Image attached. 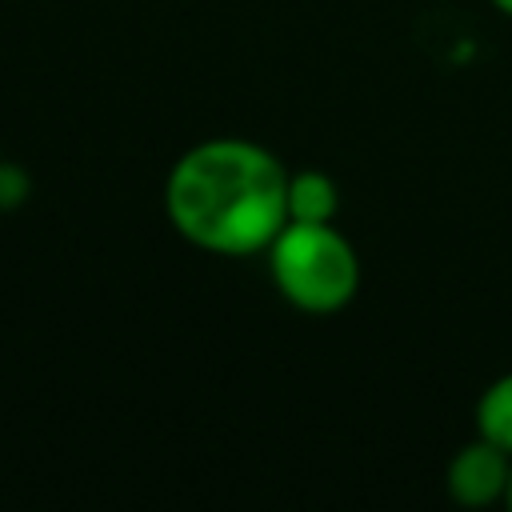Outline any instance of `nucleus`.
<instances>
[{"mask_svg":"<svg viewBox=\"0 0 512 512\" xmlns=\"http://www.w3.org/2000/svg\"><path fill=\"white\" fill-rule=\"evenodd\" d=\"M164 212L168 224L204 252H268L288 224V168L256 140H204L172 164Z\"/></svg>","mask_w":512,"mask_h":512,"instance_id":"nucleus-1","label":"nucleus"},{"mask_svg":"<svg viewBox=\"0 0 512 512\" xmlns=\"http://www.w3.org/2000/svg\"><path fill=\"white\" fill-rule=\"evenodd\" d=\"M268 272L280 296L312 316L340 312L360 288L356 248L336 232V224L288 220L268 244Z\"/></svg>","mask_w":512,"mask_h":512,"instance_id":"nucleus-2","label":"nucleus"},{"mask_svg":"<svg viewBox=\"0 0 512 512\" xmlns=\"http://www.w3.org/2000/svg\"><path fill=\"white\" fill-rule=\"evenodd\" d=\"M508 480H512V452H504L488 436H476L464 448H456L448 460V476H444L448 496L464 508H488L504 500Z\"/></svg>","mask_w":512,"mask_h":512,"instance_id":"nucleus-3","label":"nucleus"},{"mask_svg":"<svg viewBox=\"0 0 512 512\" xmlns=\"http://www.w3.org/2000/svg\"><path fill=\"white\" fill-rule=\"evenodd\" d=\"M336 212H340V188L328 172H316V168L288 172V220L332 224Z\"/></svg>","mask_w":512,"mask_h":512,"instance_id":"nucleus-4","label":"nucleus"},{"mask_svg":"<svg viewBox=\"0 0 512 512\" xmlns=\"http://www.w3.org/2000/svg\"><path fill=\"white\" fill-rule=\"evenodd\" d=\"M476 432L512 452V372L496 376L476 400Z\"/></svg>","mask_w":512,"mask_h":512,"instance_id":"nucleus-5","label":"nucleus"},{"mask_svg":"<svg viewBox=\"0 0 512 512\" xmlns=\"http://www.w3.org/2000/svg\"><path fill=\"white\" fill-rule=\"evenodd\" d=\"M492 4H496L500 12H508V16H512V0H492Z\"/></svg>","mask_w":512,"mask_h":512,"instance_id":"nucleus-6","label":"nucleus"},{"mask_svg":"<svg viewBox=\"0 0 512 512\" xmlns=\"http://www.w3.org/2000/svg\"><path fill=\"white\" fill-rule=\"evenodd\" d=\"M504 504H508V508H512V480H508V496H504Z\"/></svg>","mask_w":512,"mask_h":512,"instance_id":"nucleus-7","label":"nucleus"},{"mask_svg":"<svg viewBox=\"0 0 512 512\" xmlns=\"http://www.w3.org/2000/svg\"><path fill=\"white\" fill-rule=\"evenodd\" d=\"M0 176H4V168H0Z\"/></svg>","mask_w":512,"mask_h":512,"instance_id":"nucleus-8","label":"nucleus"}]
</instances>
